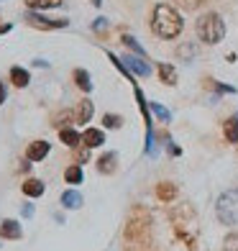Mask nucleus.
<instances>
[{
	"label": "nucleus",
	"mask_w": 238,
	"mask_h": 251,
	"mask_svg": "<svg viewBox=\"0 0 238 251\" xmlns=\"http://www.w3.org/2000/svg\"><path fill=\"white\" fill-rule=\"evenodd\" d=\"M182 16L179 10L167 5V3H159L154 8V16H151V28L159 39H177L182 33Z\"/></svg>",
	"instance_id": "1"
},
{
	"label": "nucleus",
	"mask_w": 238,
	"mask_h": 251,
	"mask_svg": "<svg viewBox=\"0 0 238 251\" xmlns=\"http://www.w3.org/2000/svg\"><path fill=\"white\" fill-rule=\"evenodd\" d=\"M195 31L202 44H210L213 47V44H220L225 36V21L218 13H202L195 24Z\"/></svg>",
	"instance_id": "2"
},
{
	"label": "nucleus",
	"mask_w": 238,
	"mask_h": 251,
	"mask_svg": "<svg viewBox=\"0 0 238 251\" xmlns=\"http://www.w3.org/2000/svg\"><path fill=\"white\" fill-rule=\"evenodd\" d=\"M215 215L223 226H238V190H225L218 198Z\"/></svg>",
	"instance_id": "3"
},
{
	"label": "nucleus",
	"mask_w": 238,
	"mask_h": 251,
	"mask_svg": "<svg viewBox=\"0 0 238 251\" xmlns=\"http://www.w3.org/2000/svg\"><path fill=\"white\" fill-rule=\"evenodd\" d=\"M149 226H151L149 213L141 208H133L128 226H126V238L128 241H143V238H149Z\"/></svg>",
	"instance_id": "4"
},
{
	"label": "nucleus",
	"mask_w": 238,
	"mask_h": 251,
	"mask_svg": "<svg viewBox=\"0 0 238 251\" xmlns=\"http://www.w3.org/2000/svg\"><path fill=\"white\" fill-rule=\"evenodd\" d=\"M26 21L33 28H41V31H56V28H67V26H70V21H67V18H47V16H41L39 10H28Z\"/></svg>",
	"instance_id": "5"
},
{
	"label": "nucleus",
	"mask_w": 238,
	"mask_h": 251,
	"mask_svg": "<svg viewBox=\"0 0 238 251\" xmlns=\"http://www.w3.org/2000/svg\"><path fill=\"white\" fill-rule=\"evenodd\" d=\"M49 151H51V144L49 141H44V139L31 141L26 146V159H28V162H44V159L49 156Z\"/></svg>",
	"instance_id": "6"
},
{
	"label": "nucleus",
	"mask_w": 238,
	"mask_h": 251,
	"mask_svg": "<svg viewBox=\"0 0 238 251\" xmlns=\"http://www.w3.org/2000/svg\"><path fill=\"white\" fill-rule=\"evenodd\" d=\"M123 64H126L133 75H139V77H149L151 75V64L143 62V56H123Z\"/></svg>",
	"instance_id": "7"
},
{
	"label": "nucleus",
	"mask_w": 238,
	"mask_h": 251,
	"mask_svg": "<svg viewBox=\"0 0 238 251\" xmlns=\"http://www.w3.org/2000/svg\"><path fill=\"white\" fill-rule=\"evenodd\" d=\"M93 113H95V105H93V100H79L77 102V108H74V123H90L93 121Z\"/></svg>",
	"instance_id": "8"
},
{
	"label": "nucleus",
	"mask_w": 238,
	"mask_h": 251,
	"mask_svg": "<svg viewBox=\"0 0 238 251\" xmlns=\"http://www.w3.org/2000/svg\"><path fill=\"white\" fill-rule=\"evenodd\" d=\"M24 236V228H21L18 221L13 218H5L3 223H0V238H10V241H16V238Z\"/></svg>",
	"instance_id": "9"
},
{
	"label": "nucleus",
	"mask_w": 238,
	"mask_h": 251,
	"mask_svg": "<svg viewBox=\"0 0 238 251\" xmlns=\"http://www.w3.org/2000/svg\"><path fill=\"white\" fill-rule=\"evenodd\" d=\"M82 144L87 146V149H97V146L105 144V131L100 128H85L82 131Z\"/></svg>",
	"instance_id": "10"
},
{
	"label": "nucleus",
	"mask_w": 238,
	"mask_h": 251,
	"mask_svg": "<svg viewBox=\"0 0 238 251\" xmlns=\"http://www.w3.org/2000/svg\"><path fill=\"white\" fill-rule=\"evenodd\" d=\"M118 169V154L116 151H105L97 159V172L100 175H113Z\"/></svg>",
	"instance_id": "11"
},
{
	"label": "nucleus",
	"mask_w": 238,
	"mask_h": 251,
	"mask_svg": "<svg viewBox=\"0 0 238 251\" xmlns=\"http://www.w3.org/2000/svg\"><path fill=\"white\" fill-rule=\"evenodd\" d=\"M223 136L228 144H238V113L223 123Z\"/></svg>",
	"instance_id": "12"
},
{
	"label": "nucleus",
	"mask_w": 238,
	"mask_h": 251,
	"mask_svg": "<svg viewBox=\"0 0 238 251\" xmlns=\"http://www.w3.org/2000/svg\"><path fill=\"white\" fill-rule=\"evenodd\" d=\"M156 198L164 200V202H172L177 198V185H172V182H159L156 185Z\"/></svg>",
	"instance_id": "13"
},
{
	"label": "nucleus",
	"mask_w": 238,
	"mask_h": 251,
	"mask_svg": "<svg viewBox=\"0 0 238 251\" xmlns=\"http://www.w3.org/2000/svg\"><path fill=\"white\" fill-rule=\"evenodd\" d=\"M62 205H64V208H70V210L82 208V195H79L77 190H67V192H62Z\"/></svg>",
	"instance_id": "14"
},
{
	"label": "nucleus",
	"mask_w": 238,
	"mask_h": 251,
	"mask_svg": "<svg viewBox=\"0 0 238 251\" xmlns=\"http://www.w3.org/2000/svg\"><path fill=\"white\" fill-rule=\"evenodd\" d=\"M10 79H13L16 87H28L31 75H28V70H24V67H10Z\"/></svg>",
	"instance_id": "15"
},
{
	"label": "nucleus",
	"mask_w": 238,
	"mask_h": 251,
	"mask_svg": "<svg viewBox=\"0 0 238 251\" xmlns=\"http://www.w3.org/2000/svg\"><path fill=\"white\" fill-rule=\"evenodd\" d=\"M74 85L82 90V93H93V77L87 70H74Z\"/></svg>",
	"instance_id": "16"
},
{
	"label": "nucleus",
	"mask_w": 238,
	"mask_h": 251,
	"mask_svg": "<svg viewBox=\"0 0 238 251\" xmlns=\"http://www.w3.org/2000/svg\"><path fill=\"white\" fill-rule=\"evenodd\" d=\"M24 192L28 198H41L44 192H47V185H44L41 179H26L24 182Z\"/></svg>",
	"instance_id": "17"
},
{
	"label": "nucleus",
	"mask_w": 238,
	"mask_h": 251,
	"mask_svg": "<svg viewBox=\"0 0 238 251\" xmlns=\"http://www.w3.org/2000/svg\"><path fill=\"white\" fill-rule=\"evenodd\" d=\"M64 179H67V185H82V179H85L82 167H79V164L67 167V169H64Z\"/></svg>",
	"instance_id": "18"
},
{
	"label": "nucleus",
	"mask_w": 238,
	"mask_h": 251,
	"mask_svg": "<svg viewBox=\"0 0 238 251\" xmlns=\"http://www.w3.org/2000/svg\"><path fill=\"white\" fill-rule=\"evenodd\" d=\"M159 77H162V82H164V85H169V87L177 85V70H174L172 64H167V62L159 64Z\"/></svg>",
	"instance_id": "19"
},
{
	"label": "nucleus",
	"mask_w": 238,
	"mask_h": 251,
	"mask_svg": "<svg viewBox=\"0 0 238 251\" xmlns=\"http://www.w3.org/2000/svg\"><path fill=\"white\" fill-rule=\"evenodd\" d=\"M59 139H62V144H67V146H79L82 144V133H77L74 128H59Z\"/></svg>",
	"instance_id": "20"
},
{
	"label": "nucleus",
	"mask_w": 238,
	"mask_h": 251,
	"mask_svg": "<svg viewBox=\"0 0 238 251\" xmlns=\"http://www.w3.org/2000/svg\"><path fill=\"white\" fill-rule=\"evenodd\" d=\"M28 10H47V8H59L62 0H26Z\"/></svg>",
	"instance_id": "21"
},
{
	"label": "nucleus",
	"mask_w": 238,
	"mask_h": 251,
	"mask_svg": "<svg viewBox=\"0 0 238 251\" xmlns=\"http://www.w3.org/2000/svg\"><path fill=\"white\" fill-rule=\"evenodd\" d=\"M149 108H151V113H154V116L162 121V123H169V121H172V113H169V110L162 105V102H149Z\"/></svg>",
	"instance_id": "22"
},
{
	"label": "nucleus",
	"mask_w": 238,
	"mask_h": 251,
	"mask_svg": "<svg viewBox=\"0 0 238 251\" xmlns=\"http://www.w3.org/2000/svg\"><path fill=\"white\" fill-rule=\"evenodd\" d=\"M103 126H105V128L116 131V128H120V126H123V118L116 116V113H105V116H103Z\"/></svg>",
	"instance_id": "23"
},
{
	"label": "nucleus",
	"mask_w": 238,
	"mask_h": 251,
	"mask_svg": "<svg viewBox=\"0 0 238 251\" xmlns=\"http://www.w3.org/2000/svg\"><path fill=\"white\" fill-rule=\"evenodd\" d=\"M123 44H126V47L128 49H133L136 54H139V56H146V51H143V47H141V44L139 41H136L133 36H131V33H123Z\"/></svg>",
	"instance_id": "24"
},
{
	"label": "nucleus",
	"mask_w": 238,
	"mask_h": 251,
	"mask_svg": "<svg viewBox=\"0 0 238 251\" xmlns=\"http://www.w3.org/2000/svg\"><path fill=\"white\" fill-rule=\"evenodd\" d=\"M177 56H179V59H185V62H190L192 56H195V47H192V44H185V47L177 49Z\"/></svg>",
	"instance_id": "25"
},
{
	"label": "nucleus",
	"mask_w": 238,
	"mask_h": 251,
	"mask_svg": "<svg viewBox=\"0 0 238 251\" xmlns=\"http://www.w3.org/2000/svg\"><path fill=\"white\" fill-rule=\"evenodd\" d=\"M223 251H238V233H228V236H225Z\"/></svg>",
	"instance_id": "26"
},
{
	"label": "nucleus",
	"mask_w": 238,
	"mask_h": 251,
	"mask_svg": "<svg viewBox=\"0 0 238 251\" xmlns=\"http://www.w3.org/2000/svg\"><path fill=\"white\" fill-rule=\"evenodd\" d=\"M179 5H182L185 10H195V8H200L202 5V0H177Z\"/></svg>",
	"instance_id": "27"
},
{
	"label": "nucleus",
	"mask_w": 238,
	"mask_h": 251,
	"mask_svg": "<svg viewBox=\"0 0 238 251\" xmlns=\"http://www.w3.org/2000/svg\"><path fill=\"white\" fill-rule=\"evenodd\" d=\"M108 28V18H103V16H100V18H95V24H93V31H105Z\"/></svg>",
	"instance_id": "28"
},
{
	"label": "nucleus",
	"mask_w": 238,
	"mask_h": 251,
	"mask_svg": "<svg viewBox=\"0 0 238 251\" xmlns=\"http://www.w3.org/2000/svg\"><path fill=\"white\" fill-rule=\"evenodd\" d=\"M31 215H33V205L26 202V205H24V218H31Z\"/></svg>",
	"instance_id": "29"
},
{
	"label": "nucleus",
	"mask_w": 238,
	"mask_h": 251,
	"mask_svg": "<svg viewBox=\"0 0 238 251\" xmlns=\"http://www.w3.org/2000/svg\"><path fill=\"white\" fill-rule=\"evenodd\" d=\"M5 98H8V90H5V85H3V82H0V105L5 102Z\"/></svg>",
	"instance_id": "30"
},
{
	"label": "nucleus",
	"mask_w": 238,
	"mask_h": 251,
	"mask_svg": "<svg viewBox=\"0 0 238 251\" xmlns=\"http://www.w3.org/2000/svg\"><path fill=\"white\" fill-rule=\"evenodd\" d=\"M33 67H44V70H47L49 62H44V59H33Z\"/></svg>",
	"instance_id": "31"
},
{
	"label": "nucleus",
	"mask_w": 238,
	"mask_h": 251,
	"mask_svg": "<svg viewBox=\"0 0 238 251\" xmlns=\"http://www.w3.org/2000/svg\"><path fill=\"white\" fill-rule=\"evenodd\" d=\"M10 28H13V26H10V24H0V36H3V33H8Z\"/></svg>",
	"instance_id": "32"
},
{
	"label": "nucleus",
	"mask_w": 238,
	"mask_h": 251,
	"mask_svg": "<svg viewBox=\"0 0 238 251\" xmlns=\"http://www.w3.org/2000/svg\"><path fill=\"white\" fill-rule=\"evenodd\" d=\"M93 5H97V8H100V0H93Z\"/></svg>",
	"instance_id": "33"
}]
</instances>
